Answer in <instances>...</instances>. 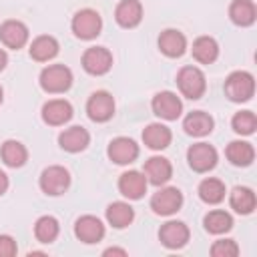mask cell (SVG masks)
<instances>
[{
  "label": "cell",
  "instance_id": "obj_1",
  "mask_svg": "<svg viewBox=\"0 0 257 257\" xmlns=\"http://www.w3.org/2000/svg\"><path fill=\"white\" fill-rule=\"evenodd\" d=\"M253 92H255V80H253V74H249L247 70H235L227 76L225 94L229 96V100L245 102L253 96Z\"/></svg>",
  "mask_w": 257,
  "mask_h": 257
},
{
  "label": "cell",
  "instance_id": "obj_2",
  "mask_svg": "<svg viewBox=\"0 0 257 257\" xmlns=\"http://www.w3.org/2000/svg\"><path fill=\"white\" fill-rule=\"evenodd\" d=\"M72 84V72L64 64H50L40 72V86L46 92H64Z\"/></svg>",
  "mask_w": 257,
  "mask_h": 257
},
{
  "label": "cell",
  "instance_id": "obj_3",
  "mask_svg": "<svg viewBox=\"0 0 257 257\" xmlns=\"http://www.w3.org/2000/svg\"><path fill=\"white\" fill-rule=\"evenodd\" d=\"M177 84H179V90L191 100L201 98L207 88L205 74L197 66H183L177 74Z\"/></svg>",
  "mask_w": 257,
  "mask_h": 257
},
{
  "label": "cell",
  "instance_id": "obj_4",
  "mask_svg": "<svg viewBox=\"0 0 257 257\" xmlns=\"http://www.w3.org/2000/svg\"><path fill=\"white\" fill-rule=\"evenodd\" d=\"M100 28H102V20H100L98 12H94L90 8L78 10L72 18V32L82 40H90V38L98 36Z\"/></svg>",
  "mask_w": 257,
  "mask_h": 257
},
{
  "label": "cell",
  "instance_id": "obj_5",
  "mask_svg": "<svg viewBox=\"0 0 257 257\" xmlns=\"http://www.w3.org/2000/svg\"><path fill=\"white\" fill-rule=\"evenodd\" d=\"M70 185V175L64 167H58V165H52L48 169L42 171L40 175V189L46 193V195H62Z\"/></svg>",
  "mask_w": 257,
  "mask_h": 257
},
{
  "label": "cell",
  "instance_id": "obj_6",
  "mask_svg": "<svg viewBox=\"0 0 257 257\" xmlns=\"http://www.w3.org/2000/svg\"><path fill=\"white\" fill-rule=\"evenodd\" d=\"M189 167L197 173H207L217 165V151L209 143H197L187 151Z\"/></svg>",
  "mask_w": 257,
  "mask_h": 257
},
{
  "label": "cell",
  "instance_id": "obj_7",
  "mask_svg": "<svg viewBox=\"0 0 257 257\" xmlns=\"http://www.w3.org/2000/svg\"><path fill=\"white\" fill-rule=\"evenodd\" d=\"M183 205V193L177 187H165L157 191L151 199V209L157 215H173Z\"/></svg>",
  "mask_w": 257,
  "mask_h": 257
},
{
  "label": "cell",
  "instance_id": "obj_8",
  "mask_svg": "<svg viewBox=\"0 0 257 257\" xmlns=\"http://www.w3.org/2000/svg\"><path fill=\"white\" fill-rule=\"evenodd\" d=\"M112 66V54L104 46H92L82 54V68L88 74H104Z\"/></svg>",
  "mask_w": 257,
  "mask_h": 257
},
{
  "label": "cell",
  "instance_id": "obj_9",
  "mask_svg": "<svg viewBox=\"0 0 257 257\" xmlns=\"http://www.w3.org/2000/svg\"><path fill=\"white\" fill-rule=\"evenodd\" d=\"M183 110V102L179 100V96L171 90H163L157 92L153 96V112L165 120H175L181 116Z\"/></svg>",
  "mask_w": 257,
  "mask_h": 257
},
{
  "label": "cell",
  "instance_id": "obj_10",
  "mask_svg": "<svg viewBox=\"0 0 257 257\" xmlns=\"http://www.w3.org/2000/svg\"><path fill=\"white\" fill-rule=\"evenodd\" d=\"M86 112L92 120L104 122L114 114V98L106 90H96L90 94V98L86 102Z\"/></svg>",
  "mask_w": 257,
  "mask_h": 257
},
{
  "label": "cell",
  "instance_id": "obj_11",
  "mask_svg": "<svg viewBox=\"0 0 257 257\" xmlns=\"http://www.w3.org/2000/svg\"><path fill=\"white\" fill-rule=\"evenodd\" d=\"M108 159L116 165H128L139 157V145L128 137H116L108 145Z\"/></svg>",
  "mask_w": 257,
  "mask_h": 257
},
{
  "label": "cell",
  "instance_id": "obj_12",
  "mask_svg": "<svg viewBox=\"0 0 257 257\" xmlns=\"http://www.w3.org/2000/svg\"><path fill=\"white\" fill-rule=\"evenodd\" d=\"M159 239L165 247L179 249L189 241V227L183 221H167L159 231Z\"/></svg>",
  "mask_w": 257,
  "mask_h": 257
},
{
  "label": "cell",
  "instance_id": "obj_13",
  "mask_svg": "<svg viewBox=\"0 0 257 257\" xmlns=\"http://www.w3.org/2000/svg\"><path fill=\"white\" fill-rule=\"evenodd\" d=\"M74 235L82 243H98L104 237V225L92 215H84L74 223Z\"/></svg>",
  "mask_w": 257,
  "mask_h": 257
},
{
  "label": "cell",
  "instance_id": "obj_14",
  "mask_svg": "<svg viewBox=\"0 0 257 257\" xmlns=\"http://www.w3.org/2000/svg\"><path fill=\"white\" fill-rule=\"evenodd\" d=\"M147 183L149 181H147L145 173L126 171L118 179V191H120V195H124L128 199H141L147 193Z\"/></svg>",
  "mask_w": 257,
  "mask_h": 257
},
{
  "label": "cell",
  "instance_id": "obj_15",
  "mask_svg": "<svg viewBox=\"0 0 257 257\" xmlns=\"http://www.w3.org/2000/svg\"><path fill=\"white\" fill-rule=\"evenodd\" d=\"M0 40L8 46V48H22L28 40V28L26 24H22L20 20H6L0 26Z\"/></svg>",
  "mask_w": 257,
  "mask_h": 257
},
{
  "label": "cell",
  "instance_id": "obj_16",
  "mask_svg": "<svg viewBox=\"0 0 257 257\" xmlns=\"http://www.w3.org/2000/svg\"><path fill=\"white\" fill-rule=\"evenodd\" d=\"M72 116V106L68 100L64 98H54V100H48L44 106H42V118L44 122L52 124V126H58V124H64L66 120H70Z\"/></svg>",
  "mask_w": 257,
  "mask_h": 257
},
{
  "label": "cell",
  "instance_id": "obj_17",
  "mask_svg": "<svg viewBox=\"0 0 257 257\" xmlns=\"http://www.w3.org/2000/svg\"><path fill=\"white\" fill-rule=\"evenodd\" d=\"M114 18L122 28H133L141 22L143 18V6L139 0H120L116 10H114Z\"/></svg>",
  "mask_w": 257,
  "mask_h": 257
},
{
  "label": "cell",
  "instance_id": "obj_18",
  "mask_svg": "<svg viewBox=\"0 0 257 257\" xmlns=\"http://www.w3.org/2000/svg\"><path fill=\"white\" fill-rule=\"evenodd\" d=\"M173 175V167L165 157H151L145 163V177L149 183L153 185H163L171 179Z\"/></svg>",
  "mask_w": 257,
  "mask_h": 257
},
{
  "label": "cell",
  "instance_id": "obj_19",
  "mask_svg": "<svg viewBox=\"0 0 257 257\" xmlns=\"http://www.w3.org/2000/svg\"><path fill=\"white\" fill-rule=\"evenodd\" d=\"M159 48H161L163 54H167L171 58H177V56H181L185 52L187 38L183 36V32L169 28V30L161 32V36H159Z\"/></svg>",
  "mask_w": 257,
  "mask_h": 257
},
{
  "label": "cell",
  "instance_id": "obj_20",
  "mask_svg": "<svg viewBox=\"0 0 257 257\" xmlns=\"http://www.w3.org/2000/svg\"><path fill=\"white\" fill-rule=\"evenodd\" d=\"M213 118L211 114L203 112V110H193L185 116L183 120V128L187 135H193V137H205L213 131Z\"/></svg>",
  "mask_w": 257,
  "mask_h": 257
},
{
  "label": "cell",
  "instance_id": "obj_21",
  "mask_svg": "<svg viewBox=\"0 0 257 257\" xmlns=\"http://www.w3.org/2000/svg\"><path fill=\"white\" fill-rule=\"evenodd\" d=\"M88 141H90V135L86 133V128L82 126H70L66 128L64 133H60L58 137V143L64 151L68 153H78V151H84L88 147Z\"/></svg>",
  "mask_w": 257,
  "mask_h": 257
},
{
  "label": "cell",
  "instance_id": "obj_22",
  "mask_svg": "<svg viewBox=\"0 0 257 257\" xmlns=\"http://www.w3.org/2000/svg\"><path fill=\"white\" fill-rule=\"evenodd\" d=\"M143 141L149 149L153 151H161V149H167L169 143H171V131L161 124V122H153L149 124L145 131H143Z\"/></svg>",
  "mask_w": 257,
  "mask_h": 257
},
{
  "label": "cell",
  "instance_id": "obj_23",
  "mask_svg": "<svg viewBox=\"0 0 257 257\" xmlns=\"http://www.w3.org/2000/svg\"><path fill=\"white\" fill-rule=\"evenodd\" d=\"M225 155H227V159L235 167H247L255 159V151H253L251 143H247V141H233V143H229Z\"/></svg>",
  "mask_w": 257,
  "mask_h": 257
},
{
  "label": "cell",
  "instance_id": "obj_24",
  "mask_svg": "<svg viewBox=\"0 0 257 257\" xmlns=\"http://www.w3.org/2000/svg\"><path fill=\"white\" fill-rule=\"evenodd\" d=\"M229 16L237 26H249L255 22L257 10L253 0H233L229 6Z\"/></svg>",
  "mask_w": 257,
  "mask_h": 257
},
{
  "label": "cell",
  "instance_id": "obj_25",
  "mask_svg": "<svg viewBox=\"0 0 257 257\" xmlns=\"http://www.w3.org/2000/svg\"><path fill=\"white\" fill-rule=\"evenodd\" d=\"M106 219L112 227L116 229H124L133 223L135 219V211L128 203H122V201H116V203H110L108 209H106Z\"/></svg>",
  "mask_w": 257,
  "mask_h": 257
},
{
  "label": "cell",
  "instance_id": "obj_26",
  "mask_svg": "<svg viewBox=\"0 0 257 257\" xmlns=\"http://www.w3.org/2000/svg\"><path fill=\"white\" fill-rule=\"evenodd\" d=\"M58 52V42L54 36H38L30 44V56L38 62H46L54 58Z\"/></svg>",
  "mask_w": 257,
  "mask_h": 257
},
{
  "label": "cell",
  "instance_id": "obj_27",
  "mask_svg": "<svg viewBox=\"0 0 257 257\" xmlns=\"http://www.w3.org/2000/svg\"><path fill=\"white\" fill-rule=\"evenodd\" d=\"M193 56L201 64H211L219 56V44L211 36H199L193 42Z\"/></svg>",
  "mask_w": 257,
  "mask_h": 257
},
{
  "label": "cell",
  "instance_id": "obj_28",
  "mask_svg": "<svg viewBox=\"0 0 257 257\" xmlns=\"http://www.w3.org/2000/svg\"><path fill=\"white\" fill-rule=\"evenodd\" d=\"M0 157L2 161L8 165V167H22L28 159V151L22 143L18 141H6L2 147H0Z\"/></svg>",
  "mask_w": 257,
  "mask_h": 257
},
{
  "label": "cell",
  "instance_id": "obj_29",
  "mask_svg": "<svg viewBox=\"0 0 257 257\" xmlns=\"http://www.w3.org/2000/svg\"><path fill=\"white\" fill-rule=\"evenodd\" d=\"M231 209H235L241 215H249L255 209V193L249 187H235L229 197Z\"/></svg>",
  "mask_w": 257,
  "mask_h": 257
},
{
  "label": "cell",
  "instance_id": "obj_30",
  "mask_svg": "<svg viewBox=\"0 0 257 257\" xmlns=\"http://www.w3.org/2000/svg\"><path fill=\"white\" fill-rule=\"evenodd\" d=\"M199 197L209 205H217L225 199V185L219 179H205L199 185Z\"/></svg>",
  "mask_w": 257,
  "mask_h": 257
},
{
  "label": "cell",
  "instance_id": "obj_31",
  "mask_svg": "<svg viewBox=\"0 0 257 257\" xmlns=\"http://www.w3.org/2000/svg\"><path fill=\"white\" fill-rule=\"evenodd\" d=\"M203 225H205V229L209 233L219 235V233H225V231H229L233 227V219H231V215L227 211H219L217 209V211H211V213L205 215Z\"/></svg>",
  "mask_w": 257,
  "mask_h": 257
},
{
  "label": "cell",
  "instance_id": "obj_32",
  "mask_svg": "<svg viewBox=\"0 0 257 257\" xmlns=\"http://www.w3.org/2000/svg\"><path fill=\"white\" fill-rule=\"evenodd\" d=\"M58 229H60L58 227V221L54 217H50V215H44V217H40L36 221L34 235H36V239L40 243H52L58 237Z\"/></svg>",
  "mask_w": 257,
  "mask_h": 257
},
{
  "label": "cell",
  "instance_id": "obj_33",
  "mask_svg": "<svg viewBox=\"0 0 257 257\" xmlns=\"http://www.w3.org/2000/svg\"><path fill=\"white\" fill-rule=\"evenodd\" d=\"M231 124H233V131L239 133V135H251L255 131V126H257V118H255V114L251 110H241V112H237L233 116Z\"/></svg>",
  "mask_w": 257,
  "mask_h": 257
},
{
  "label": "cell",
  "instance_id": "obj_34",
  "mask_svg": "<svg viewBox=\"0 0 257 257\" xmlns=\"http://www.w3.org/2000/svg\"><path fill=\"white\" fill-rule=\"evenodd\" d=\"M239 253V247L233 239H221V241H215L213 247H211V255L213 257H235Z\"/></svg>",
  "mask_w": 257,
  "mask_h": 257
},
{
  "label": "cell",
  "instance_id": "obj_35",
  "mask_svg": "<svg viewBox=\"0 0 257 257\" xmlns=\"http://www.w3.org/2000/svg\"><path fill=\"white\" fill-rule=\"evenodd\" d=\"M16 255V241L10 235H0V257Z\"/></svg>",
  "mask_w": 257,
  "mask_h": 257
},
{
  "label": "cell",
  "instance_id": "obj_36",
  "mask_svg": "<svg viewBox=\"0 0 257 257\" xmlns=\"http://www.w3.org/2000/svg\"><path fill=\"white\" fill-rule=\"evenodd\" d=\"M6 189H8V177L0 171V195H4V193H6Z\"/></svg>",
  "mask_w": 257,
  "mask_h": 257
},
{
  "label": "cell",
  "instance_id": "obj_37",
  "mask_svg": "<svg viewBox=\"0 0 257 257\" xmlns=\"http://www.w3.org/2000/svg\"><path fill=\"white\" fill-rule=\"evenodd\" d=\"M104 255H126V251H124V249L110 247V249H106V251H104Z\"/></svg>",
  "mask_w": 257,
  "mask_h": 257
},
{
  "label": "cell",
  "instance_id": "obj_38",
  "mask_svg": "<svg viewBox=\"0 0 257 257\" xmlns=\"http://www.w3.org/2000/svg\"><path fill=\"white\" fill-rule=\"evenodd\" d=\"M6 62H8V56H6V52H4L2 48H0V70H4Z\"/></svg>",
  "mask_w": 257,
  "mask_h": 257
},
{
  "label": "cell",
  "instance_id": "obj_39",
  "mask_svg": "<svg viewBox=\"0 0 257 257\" xmlns=\"http://www.w3.org/2000/svg\"><path fill=\"white\" fill-rule=\"evenodd\" d=\"M0 102H2V86H0Z\"/></svg>",
  "mask_w": 257,
  "mask_h": 257
}]
</instances>
